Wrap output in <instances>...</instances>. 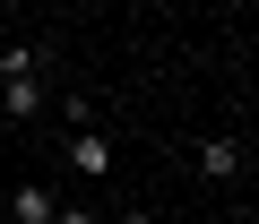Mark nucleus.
Listing matches in <instances>:
<instances>
[{"mask_svg": "<svg viewBox=\"0 0 259 224\" xmlns=\"http://www.w3.org/2000/svg\"><path fill=\"white\" fill-rule=\"evenodd\" d=\"M52 224H95V215L87 207H52Z\"/></svg>", "mask_w": 259, "mask_h": 224, "instance_id": "423d86ee", "label": "nucleus"}, {"mask_svg": "<svg viewBox=\"0 0 259 224\" xmlns=\"http://www.w3.org/2000/svg\"><path fill=\"white\" fill-rule=\"evenodd\" d=\"M0 112H9V121H35V112H44V78H35V61L0 86Z\"/></svg>", "mask_w": 259, "mask_h": 224, "instance_id": "f03ea898", "label": "nucleus"}, {"mask_svg": "<svg viewBox=\"0 0 259 224\" xmlns=\"http://www.w3.org/2000/svg\"><path fill=\"white\" fill-rule=\"evenodd\" d=\"M121 224H156V215H147V207H130V215H121Z\"/></svg>", "mask_w": 259, "mask_h": 224, "instance_id": "0eeeda50", "label": "nucleus"}, {"mask_svg": "<svg viewBox=\"0 0 259 224\" xmlns=\"http://www.w3.org/2000/svg\"><path fill=\"white\" fill-rule=\"evenodd\" d=\"M9 207H18V224H52V207H61V198H52V181H26Z\"/></svg>", "mask_w": 259, "mask_h": 224, "instance_id": "20e7f679", "label": "nucleus"}, {"mask_svg": "<svg viewBox=\"0 0 259 224\" xmlns=\"http://www.w3.org/2000/svg\"><path fill=\"white\" fill-rule=\"evenodd\" d=\"M199 173L207 181H233L242 173V138H199Z\"/></svg>", "mask_w": 259, "mask_h": 224, "instance_id": "7ed1b4c3", "label": "nucleus"}, {"mask_svg": "<svg viewBox=\"0 0 259 224\" xmlns=\"http://www.w3.org/2000/svg\"><path fill=\"white\" fill-rule=\"evenodd\" d=\"M69 173L104 181V173H112V138H104V130H69Z\"/></svg>", "mask_w": 259, "mask_h": 224, "instance_id": "f257e3e1", "label": "nucleus"}, {"mask_svg": "<svg viewBox=\"0 0 259 224\" xmlns=\"http://www.w3.org/2000/svg\"><path fill=\"white\" fill-rule=\"evenodd\" d=\"M26 61H35V52H26V43H9V52H0V86H9V78H18V69H26Z\"/></svg>", "mask_w": 259, "mask_h": 224, "instance_id": "39448f33", "label": "nucleus"}]
</instances>
